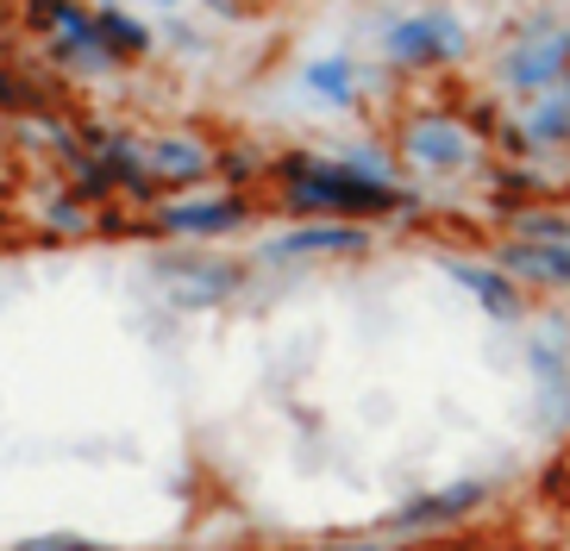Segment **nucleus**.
Here are the masks:
<instances>
[{
  "label": "nucleus",
  "instance_id": "11",
  "mask_svg": "<svg viewBox=\"0 0 570 551\" xmlns=\"http://www.w3.org/2000/svg\"><path fill=\"white\" fill-rule=\"evenodd\" d=\"M145 164H151L157 188H188V183H202V176H214V150L195 145L188 132H169L145 150Z\"/></svg>",
  "mask_w": 570,
  "mask_h": 551
},
{
  "label": "nucleus",
  "instance_id": "3",
  "mask_svg": "<svg viewBox=\"0 0 570 551\" xmlns=\"http://www.w3.org/2000/svg\"><path fill=\"white\" fill-rule=\"evenodd\" d=\"M26 19H32L38 38H51L63 69H76V76H107L114 69V57L101 50V26H95V13L82 0H32Z\"/></svg>",
  "mask_w": 570,
  "mask_h": 551
},
{
  "label": "nucleus",
  "instance_id": "20",
  "mask_svg": "<svg viewBox=\"0 0 570 551\" xmlns=\"http://www.w3.org/2000/svg\"><path fill=\"white\" fill-rule=\"evenodd\" d=\"M151 7H164V13H176V7H183V0H151Z\"/></svg>",
  "mask_w": 570,
  "mask_h": 551
},
{
  "label": "nucleus",
  "instance_id": "2",
  "mask_svg": "<svg viewBox=\"0 0 570 551\" xmlns=\"http://www.w3.org/2000/svg\"><path fill=\"white\" fill-rule=\"evenodd\" d=\"M570 76V19L539 13L520 38H508V50L495 57V82L508 95H527L539 100L546 88H558Z\"/></svg>",
  "mask_w": 570,
  "mask_h": 551
},
{
  "label": "nucleus",
  "instance_id": "4",
  "mask_svg": "<svg viewBox=\"0 0 570 551\" xmlns=\"http://www.w3.org/2000/svg\"><path fill=\"white\" fill-rule=\"evenodd\" d=\"M470 32L464 19L452 13V7H426V13H407L395 19L383 32V57L395 69H433V63H452V57H464Z\"/></svg>",
  "mask_w": 570,
  "mask_h": 551
},
{
  "label": "nucleus",
  "instance_id": "5",
  "mask_svg": "<svg viewBox=\"0 0 570 551\" xmlns=\"http://www.w3.org/2000/svg\"><path fill=\"white\" fill-rule=\"evenodd\" d=\"M402 157L414 169H426V176H458V169L476 164V138L452 114H420L402 126Z\"/></svg>",
  "mask_w": 570,
  "mask_h": 551
},
{
  "label": "nucleus",
  "instance_id": "7",
  "mask_svg": "<svg viewBox=\"0 0 570 551\" xmlns=\"http://www.w3.org/2000/svg\"><path fill=\"white\" fill-rule=\"evenodd\" d=\"M157 276L169 283V301H183V307H214V301H226L238 288L245 269H238L233 257H195V250H183V257H157Z\"/></svg>",
  "mask_w": 570,
  "mask_h": 551
},
{
  "label": "nucleus",
  "instance_id": "6",
  "mask_svg": "<svg viewBox=\"0 0 570 551\" xmlns=\"http://www.w3.org/2000/svg\"><path fill=\"white\" fill-rule=\"evenodd\" d=\"M370 250V226H345V219H307L288 233L257 245V264H314V257H357Z\"/></svg>",
  "mask_w": 570,
  "mask_h": 551
},
{
  "label": "nucleus",
  "instance_id": "9",
  "mask_svg": "<svg viewBox=\"0 0 570 551\" xmlns=\"http://www.w3.org/2000/svg\"><path fill=\"white\" fill-rule=\"evenodd\" d=\"M489 501V483H452V489H426V495L402 501L395 514H389V527L395 533H433V527H452V520L476 514Z\"/></svg>",
  "mask_w": 570,
  "mask_h": 551
},
{
  "label": "nucleus",
  "instance_id": "21",
  "mask_svg": "<svg viewBox=\"0 0 570 551\" xmlns=\"http://www.w3.org/2000/svg\"><path fill=\"white\" fill-rule=\"evenodd\" d=\"M338 551H389V545H338Z\"/></svg>",
  "mask_w": 570,
  "mask_h": 551
},
{
  "label": "nucleus",
  "instance_id": "18",
  "mask_svg": "<svg viewBox=\"0 0 570 551\" xmlns=\"http://www.w3.org/2000/svg\"><path fill=\"white\" fill-rule=\"evenodd\" d=\"M13 551H101V545L82 533H32V539H19Z\"/></svg>",
  "mask_w": 570,
  "mask_h": 551
},
{
  "label": "nucleus",
  "instance_id": "14",
  "mask_svg": "<svg viewBox=\"0 0 570 551\" xmlns=\"http://www.w3.org/2000/svg\"><path fill=\"white\" fill-rule=\"evenodd\" d=\"M95 26H101V50L114 57V69L119 63H138V57H151V26L145 19H132V13H119V7H95Z\"/></svg>",
  "mask_w": 570,
  "mask_h": 551
},
{
  "label": "nucleus",
  "instance_id": "13",
  "mask_svg": "<svg viewBox=\"0 0 570 551\" xmlns=\"http://www.w3.org/2000/svg\"><path fill=\"white\" fill-rule=\"evenodd\" d=\"M520 138L533 150H552V145H570V76L558 88H546V95L527 107V119H520Z\"/></svg>",
  "mask_w": 570,
  "mask_h": 551
},
{
  "label": "nucleus",
  "instance_id": "12",
  "mask_svg": "<svg viewBox=\"0 0 570 551\" xmlns=\"http://www.w3.org/2000/svg\"><path fill=\"white\" fill-rule=\"evenodd\" d=\"M502 269L527 276L539 288H570V245H533V238H508L502 245Z\"/></svg>",
  "mask_w": 570,
  "mask_h": 551
},
{
  "label": "nucleus",
  "instance_id": "19",
  "mask_svg": "<svg viewBox=\"0 0 570 551\" xmlns=\"http://www.w3.org/2000/svg\"><path fill=\"white\" fill-rule=\"evenodd\" d=\"M202 7H207V13H219V19H238V13H245V0H202Z\"/></svg>",
  "mask_w": 570,
  "mask_h": 551
},
{
  "label": "nucleus",
  "instance_id": "1",
  "mask_svg": "<svg viewBox=\"0 0 570 551\" xmlns=\"http://www.w3.org/2000/svg\"><path fill=\"white\" fill-rule=\"evenodd\" d=\"M283 176V200L320 219H345V226H364V219H389L407 214L414 195L395 183H370L364 169H352L345 157H283L276 164Z\"/></svg>",
  "mask_w": 570,
  "mask_h": 551
},
{
  "label": "nucleus",
  "instance_id": "22",
  "mask_svg": "<svg viewBox=\"0 0 570 551\" xmlns=\"http://www.w3.org/2000/svg\"><path fill=\"white\" fill-rule=\"evenodd\" d=\"M101 7H114V0H101Z\"/></svg>",
  "mask_w": 570,
  "mask_h": 551
},
{
  "label": "nucleus",
  "instance_id": "8",
  "mask_svg": "<svg viewBox=\"0 0 570 551\" xmlns=\"http://www.w3.org/2000/svg\"><path fill=\"white\" fill-rule=\"evenodd\" d=\"M252 219V207L238 195H202V200H169L157 214V233L164 238H226Z\"/></svg>",
  "mask_w": 570,
  "mask_h": 551
},
{
  "label": "nucleus",
  "instance_id": "17",
  "mask_svg": "<svg viewBox=\"0 0 570 551\" xmlns=\"http://www.w3.org/2000/svg\"><path fill=\"white\" fill-rule=\"evenodd\" d=\"M45 226H51V233L82 238V233H95V214H88L82 200H51V207H45Z\"/></svg>",
  "mask_w": 570,
  "mask_h": 551
},
{
  "label": "nucleus",
  "instance_id": "16",
  "mask_svg": "<svg viewBox=\"0 0 570 551\" xmlns=\"http://www.w3.org/2000/svg\"><path fill=\"white\" fill-rule=\"evenodd\" d=\"M514 238H533V245H570V219L564 214H514Z\"/></svg>",
  "mask_w": 570,
  "mask_h": 551
},
{
  "label": "nucleus",
  "instance_id": "10",
  "mask_svg": "<svg viewBox=\"0 0 570 551\" xmlns=\"http://www.w3.org/2000/svg\"><path fill=\"white\" fill-rule=\"evenodd\" d=\"M445 276H452V283H464L489 319H520V288L508 283V269H502V264H470V257H445Z\"/></svg>",
  "mask_w": 570,
  "mask_h": 551
},
{
  "label": "nucleus",
  "instance_id": "15",
  "mask_svg": "<svg viewBox=\"0 0 570 551\" xmlns=\"http://www.w3.org/2000/svg\"><path fill=\"white\" fill-rule=\"evenodd\" d=\"M302 88L314 100H326V107H352L357 100V63L345 57V50H333V57H314V63L302 69Z\"/></svg>",
  "mask_w": 570,
  "mask_h": 551
}]
</instances>
